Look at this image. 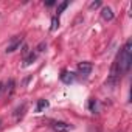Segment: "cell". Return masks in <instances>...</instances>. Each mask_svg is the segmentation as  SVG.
<instances>
[{
    "label": "cell",
    "mask_w": 132,
    "mask_h": 132,
    "mask_svg": "<svg viewBox=\"0 0 132 132\" xmlns=\"http://www.w3.org/2000/svg\"><path fill=\"white\" fill-rule=\"evenodd\" d=\"M73 79H75V76H73L72 72H62V75H61V81L62 82L70 84V82H73Z\"/></svg>",
    "instance_id": "obj_5"
},
{
    "label": "cell",
    "mask_w": 132,
    "mask_h": 132,
    "mask_svg": "<svg viewBox=\"0 0 132 132\" xmlns=\"http://www.w3.org/2000/svg\"><path fill=\"white\" fill-rule=\"evenodd\" d=\"M5 90V87H3V82H0V95H2V92Z\"/></svg>",
    "instance_id": "obj_13"
},
{
    "label": "cell",
    "mask_w": 132,
    "mask_h": 132,
    "mask_svg": "<svg viewBox=\"0 0 132 132\" xmlns=\"http://www.w3.org/2000/svg\"><path fill=\"white\" fill-rule=\"evenodd\" d=\"M78 70L82 73V75H89L92 72V64L90 62H79L78 64Z\"/></svg>",
    "instance_id": "obj_4"
},
{
    "label": "cell",
    "mask_w": 132,
    "mask_h": 132,
    "mask_svg": "<svg viewBox=\"0 0 132 132\" xmlns=\"http://www.w3.org/2000/svg\"><path fill=\"white\" fill-rule=\"evenodd\" d=\"M57 25H59V19L57 17H53L51 19V31H54L57 28Z\"/></svg>",
    "instance_id": "obj_11"
},
{
    "label": "cell",
    "mask_w": 132,
    "mask_h": 132,
    "mask_svg": "<svg viewBox=\"0 0 132 132\" xmlns=\"http://www.w3.org/2000/svg\"><path fill=\"white\" fill-rule=\"evenodd\" d=\"M20 44H22V37L16 36V37L10 42V45L6 47V53H13V51H16V50L20 47Z\"/></svg>",
    "instance_id": "obj_2"
},
{
    "label": "cell",
    "mask_w": 132,
    "mask_h": 132,
    "mask_svg": "<svg viewBox=\"0 0 132 132\" xmlns=\"http://www.w3.org/2000/svg\"><path fill=\"white\" fill-rule=\"evenodd\" d=\"M67 6H69V2H62V3L59 5V8H57V17H59V14H61L65 8H67Z\"/></svg>",
    "instance_id": "obj_10"
},
{
    "label": "cell",
    "mask_w": 132,
    "mask_h": 132,
    "mask_svg": "<svg viewBox=\"0 0 132 132\" xmlns=\"http://www.w3.org/2000/svg\"><path fill=\"white\" fill-rule=\"evenodd\" d=\"M13 90H14V79H10V81H8V84H6V93H8V95H11V93H13Z\"/></svg>",
    "instance_id": "obj_9"
},
{
    "label": "cell",
    "mask_w": 132,
    "mask_h": 132,
    "mask_svg": "<svg viewBox=\"0 0 132 132\" xmlns=\"http://www.w3.org/2000/svg\"><path fill=\"white\" fill-rule=\"evenodd\" d=\"M36 56H37V51H36V53H30V54H28V57L25 59V64H23L25 67H28L30 64H33V62L36 61Z\"/></svg>",
    "instance_id": "obj_7"
},
{
    "label": "cell",
    "mask_w": 132,
    "mask_h": 132,
    "mask_svg": "<svg viewBox=\"0 0 132 132\" xmlns=\"http://www.w3.org/2000/svg\"><path fill=\"white\" fill-rule=\"evenodd\" d=\"M101 16H103V19H104V20H107V22H109V20H112V19H113V11H112L109 6H106V8H103V10H101Z\"/></svg>",
    "instance_id": "obj_6"
},
{
    "label": "cell",
    "mask_w": 132,
    "mask_h": 132,
    "mask_svg": "<svg viewBox=\"0 0 132 132\" xmlns=\"http://www.w3.org/2000/svg\"><path fill=\"white\" fill-rule=\"evenodd\" d=\"M130 64H132V42L127 40L123 47V50L120 51V54L117 56V61L113 64V69H112V75L110 79L115 81L118 76L124 75L129 72L130 69Z\"/></svg>",
    "instance_id": "obj_1"
},
{
    "label": "cell",
    "mask_w": 132,
    "mask_h": 132,
    "mask_svg": "<svg viewBox=\"0 0 132 132\" xmlns=\"http://www.w3.org/2000/svg\"><path fill=\"white\" fill-rule=\"evenodd\" d=\"M53 129L57 130V132H69L72 129V126L64 123V121H56V123H53Z\"/></svg>",
    "instance_id": "obj_3"
},
{
    "label": "cell",
    "mask_w": 132,
    "mask_h": 132,
    "mask_svg": "<svg viewBox=\"0 0 132 132\" xmlns=\"http://www.w3.org/2000/svg\"><path fill=\"white\" fill-rule=\"evenodd\" d=\"M48 107V101L47 100H39L37 106H36V112H40L42 109H47Z\"/></svg>",
    "instance_id": "obj_8"
},
{
    "label": "cell",
    "mask_w": 132,
    "mask_h": 132,
    "mask_svg": "<svg viewBox=\"0 0 132 132\" xmlns=\"http://www.w3.org/2000/svg\"><path fill=\"white\" fill-rule=\"evenodd\" d=\"M100 5H101V2H93V3L90 5V8H98Z\"/></svg>",
    "instance_id": "obj_12"
}]
</instances>
